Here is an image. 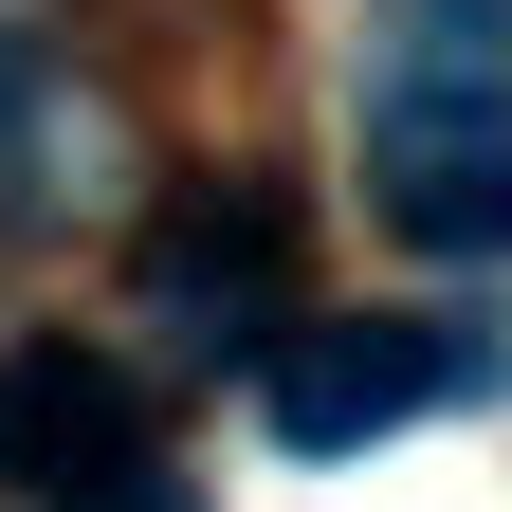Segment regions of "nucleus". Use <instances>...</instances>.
Returning a JSON list of instances; mask_svg holds the SVG:
<instances>
[{
    "label": "nucleus",
    "mask_w": 512,
    "mask_h": 512,
    "mask_svg": "<svg viewBox=\"0 0 512 512\" xmlns=\"http://www.w3.org/2000/svg\"><path fill=\"white\" fill-rule=\"evenodd\" d=\"M55 512H202V476H165V458H128V476H92V494H55Z\"/></svg>",
    "instance_id": "obj_6"
},
{
    "label": "nucleus",
    "mask_w": 512,
    "mask_h": 512,
    "mask_svg": "<svg viewBox=\"0 0 512 512\" xmlns=\"http://www.w3.org/2000/svg\"><path fill=\"white\" fill-rule=\"evenodd\" d=\"M147 458V384L74 330H19L0 348V494H92Z\"/></svg>",
    "instance_id": "obj_4"
},
{
    "label": "nucleus",
    "mask_w": 512,
    "mask_h": 512,
    "mask_svg": "<svg viewBox=\"0 0 512 512\" xmlns=\"http://www.w3.org/2000/svg\"><path fill=\"white\" fill-rule=\"evenodd\" d=\"M512 384V330L494 311H293L275 348H256V421L293 439V458H366V439L403 421H458Z\"/></svg>",
    "instance_id": "obj_1"
},
{
    "label": "nucleus",
    "mask_w": 512,
    "mask_h": 512,
    "mask_svg": "<svg viewBox=\"0 0 512 512\" xmlns=\"http://www.w3.org/2000/svg\"><path fill=\"white\" fill-rule=\"evenodd\" d=\"M403 74H512V0H384Z\"/></svg>",
    "instance_id": "obj_5"
},
{
    "label": "nucleus",
    "mask_w": 512,
    "mask_h": 512,
    "mask_svg": "<svg viewBox=\"0 0 512 512\" xmlns=\"http://www.w3.org/2000/svg\"><path fill=\"white\" fill-rule=\"evenodd\" d=\"M366 220L403 256H512V74H403L366 110Z\"/></svg>",
    "instance_id": "obj_2"
},
{
    "label": "nucleus",
    "mask_w": 512,
    "mask_h": 512,
    "mask_svg": "<svg viewBox=\"0 0 512 512\" xmlns=\"http://www.w3.org/2000/svg\"><path fill=\"white\" fill-rule=\"evenodd\" d=\"M147 330L183 366H256L293 330V220H275V183H183L147 220Z\"/></svg>",
    "instance_id": "obj_3"
}]
</instances>
